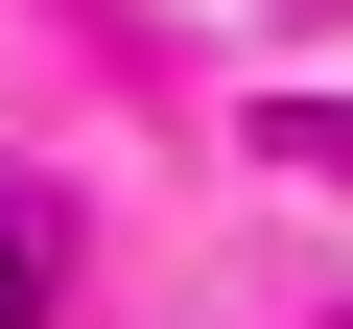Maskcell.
<instances>
[{
    "label": "cell",
    "instance_id": "obj_1",
    "mask_svg": "<svg viewBox=\"0 0 353 329\" xmlns=\"http://www.w3.org/2000/svg\"><path fill=\"white\" fill-rule=\"evenodd\" d=\"M24 306H48V259H24V212H0V329H24Z\"/></svg>",
    "mask_w": 353,
    "mask_h": 329
}]
</instances>
